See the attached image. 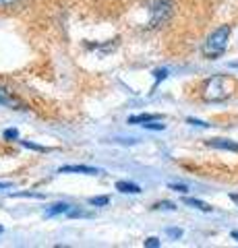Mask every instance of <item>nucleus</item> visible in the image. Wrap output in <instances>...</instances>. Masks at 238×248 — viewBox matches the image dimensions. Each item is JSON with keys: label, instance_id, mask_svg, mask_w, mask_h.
Segmentation results:
<instances>
[{"label": "nucleus", "instance_id": "obj_3", "mask_svg": "<svg viewBox=\"0 0 238 248\" xmlns=\"http://www.w3.org/2000/svg\"><path fill=\"white\" fill-rule=\"evenodd\" d=\"M149 11H151V25L159 27L162 23H166L168 19H170V15L174 11V4L170 2V0H153Z\"/></svg>", "mask_w": 238, "mask_h": 248}, {"label": "nucleus", "instance_id": "obj_21", "mask_svg": "<svg viewBox=\"0 0 238 248\" xmlns=\"http://www.w3.org/2000/svg\"><path fill=\"white\" fill-rule=\"evenodd\" d=\"M11 182H0V190H4V188H9Z\"/></svg>", "mask_w": 238, "mask_h": 248}, {"label": "nucleus", "instance_id": "obj_6", "mask_svg": "<svg viewBox=\"0 0 238 248\" xmlns=\"http://www.w3.org/2000/svg\"><path fill=\"white\" fill-rule=\"evenodd\" d=\"M116 190L127 192V195H139V192H141V186H139V184H133V182L118 180V182H116Z\"/></svg>", "mask_w": 238, "mask_h": 248}, {"label": "nucleus", "instance_id": "obj_22", "mask_svg": "<svg viewBox=\"0 0 238 248\" xmlns=\"http://www.w3.org/2000/svg\"><path fill=\"white\" fill-rule=\"evenodd\" d=\"M230 201H232V203H236V205H238V195H230Z\"/></svg>", "mask_w": 238, "mask_h": 248}, {"label": "nucleus", "instance_id": "obj_17", "mask_svg": "<svg viewBox=\"0 0 238 248\" xmlns=\"http://www.w3.org/2000/svg\"><path fill=\"white\" fill-rule=\"evenodd\" d=\"M166 234H168V236H172V238H180V236H182V230H176V228H168V230H166Z\"/></svg>", "mask_w": 238, "mask_h": 248}, {"label": "nucleus", "instance_id": "obj_5", "mask_svg": "<svg viewBox=\"0 0 238 248\" xmlns=\"http://www.w3.org/2000/svg\"><path fill=\"white\" fill-rule=\"evenodd\" d=\"M58 172L60 174H89V176H95V174H102V170L89 168V166H63Z\"/></svg>", "mask_w": 238, "mask_h": 248}, {"label": "nucleus", "instance_id": "obj_11", "mask_svg": "<svg viewBox=\"0 0 238 248\" xmlns=\"http://www.w3.org/2000/svg\"><path fill=\"white\" fill-rule=\"evenodd\" d=\"M110 203V197H91L89 199V205H94V207H106Z\"/></svg>", "mask_w": 238, "mask_h": 248}, {"label": "nucleus", "instance_id": "obj_24", "mask_svg": "<svg viewBox=\"0 0 238 248\" xmlns=\"http://www.w3.org/2000/svg\"><path fill=\"white\" fill-rule=\"evenodd\" d=\"M0 232H2V228H0Z\"/></svg>", "mask_w": 238, "mask_h": 248}, {"label": "nucleus", "instance_id": "obj_8", "mask_svg": "<svg viewBox=\"0 0 238 248\" xmlns=\"http://www.w3.org/2000/svg\"><path fill=\"white\" fill-rule=\"evenodd\" d=\"M0 106H6V108H19L21 104H19L17 99H15L6 89L0 87Z\"/></svg>", "mask_w": 238, "mask_h": 248}, {"label": "nucleus", "instance_id": "obj_18", "mask_svg": "<svg viewBox=\"0 0 238 248\" xmlns=\"http://www.w3.org/2000/svg\"><path fill=\"white\" fill-rule=\"evenodd\" d=\"M166 77H168V71H166V68H158V71H156V81H164Z\"/></svg>", "mask_w": 238, "mask_h": 248}, {"label": "nucleus", "instance_id": "obj_15", "mask_svg": "<svg viewBox=\"0 0 238 248\" xmlns=\"http://www.w3.org/2000/svg\"><path fill=\"white\" fill-rule=\"evenodd\" d=\"M143 246H147V248H158V246H162V242H159L158 238H147L143 242Z\"/></svg>", "mask_w": 238, "mask_h": 248}, {"label": "nucleus", "instance_id": "obj_4", "mask_svg": "<svg viewBox=\"0 0 238 248\" xmlns=\"http://www.w3.org/2000/svg\"><path fill=\"white\" fill-rule=\"evenodd\" d=\"M205 145L207 147H213V149H224V151L238 153V143L236 141H230V139H209Z\"/></svg>", "mask_w": 238, "mask_h": 248}, {"label": "nucleus", "instance_id": "obj_7", "mask_svg": "<svg viewBox=\"0 0 238 248\" xmlns=\"http://www.w3.org/2000/svg\"><path fill=\"white\" fill-rule=\"evenodd\" d=\"M151 120H162V116L159 114H137V116H130L128 124H145Z\"/></svg>", "mask_w": 238, "mask_h": 248}, {"label": "nucleus", "instance_id": "obj_1", "mask_svg": "<svg viewBox=\"0 0 238 248\" xmlns=\"http://www.w3.org/2000/svg\"><path fill=\"white\" fill-rule=\"evenodd\" d=\"M236 83L234 79H230L226 75H216V77H209L205 83H203V99L205 102H224L230 95L234 93Z\"/></svg>", "mask_w": 238, "mask_h": 248}, {"label": "nucleus", "instance_id": "obj_12", "mask_svg": "<svg viewBox=\"0 0 238 248\" xmlns=\"http://www.w3.org/2000/svg\"><path fill=\"white\" fill-rule=\"evenodd\" d=\"M187 122L193 124V126H201V128H211V126H213V124L203 122V120H197V118H187Z\"/></svg>", "mask_w": 238, "mask_h": 248}, {"label": "nucleus", "instance_id": "obj_10", "mask_svg": "<svg viewBox=\"0 0 238 248\" xmlns=\"http://www.w3.org/2000/svg\"><path fill=\"white\" fill-rule=\"evenodd\" d=\"M184 205L199 209V211H205V213L211 211V205H207V203H203V201H199V199H184Z\"/></svg>", "mask_w": 238, "mask_h": 248}, {"label": "nucleus", "instance_id": "obj_23", "mask_svg": "<svg viewBox=\"0 0 238 248\" xmlns=\"http://www.w3.org/2000/svg\"><path fill=\"white\" fill-rule=\"evenodd\" d=\"M230 236H232L234 240H238V232H232V234H230Z\"/></svg>", "mask_w": 238, "mask_h": 248}, {"label": "nucleus", "instance_id": "obj_9", "mask_svg": "<svg viewBox=\"0 0 238 248\" xmlns=\"http://www.w3.org/2000/svg\"><path fill=\"white\" fill-rule=\"evenodd\" d=\"M60 213H71V205H68V203H56V205H52L48 211H46V217H54V215H60Z\"/></svg>", "mask_w": 238, "mask_h": 248}, {"label": "nucleus", "instance_id": "obj_2", "mask_svg": "<svg viewBox=\"0 0 238 248\" xmlns=\"http://www.w3.org/2000/svg\"><path fill=\"white\" fill-rule=\"evenodd\" d=\"M230 33H232V25H220L218 29H213L203 44V56L209 60L220 58L228 48Z\"/></svg>", "mask_w": 238, "mask_h": 248}, {"label": "nucleus", "instance_id": "obj_19", "mask_svg": "<svg viewBox=\"0 0 238 248\" xmlns=\"http://www.w3.org/2000/svg\"><path fill=\"white\" fill-rule=\"evenodd\" d=\"M170 188H172V190H176V192H187V190H189L184 184H170Z\"/></svg>", "mask_w": 238, "mask_h": 248}, {"label": "nucleus", "instance_id": "obj_13", "mask_svg": "<svg viewBox=\"0 0 238 248\" xmlns=\"http://www.w3.org/2000/svg\"><path fill=\"white\" fill-rule=\"evenodd\" d=\"M143 126H145V128H149V130H164V128H166V124H158V120H151V122H145Z\"/></svg>", "mask_w": 238, "mask_h": 248}, {"label": "nucleus", "instance_id": "obj_14", "mask_svg": "<svg viewBox=\"0 0 238 248\" xmlns=\"http://www.w3.org/2000/svg\"><path fill=\"white\" fill-rule=\"evenodd\" d=\"M156 209H166V211H174L176 205L170 203V201H162V203H158V205H156Z\"/></svg>", "mask_w": 238, "mask_h": 248}, {"label": "nucleus", "instance_id": "obj_16", "mask_svg": "<svg viewBox=\"0 0 238 248\" xmlns=\"http://www.w3.org/2000/svg\"><path fill=\"white\" fill-rule=\"evenodd\" d=\"M19 137V130L17 128H6L4 130V139L6 141H11V139H17Z\"/></svg>", "mask_w": 238, "mask_h": 248}, {"label": "nucleus", "instance_id": "obj_20", "mask_svg": "<svg viewBox=\"0 0 238 248\" xmlns=\"http://www.w3.org/2000/svg\"><path fill=\"white\" fill-rule=\"evenodd\" d=\"M15 0H0V9H4V6H11Z\"/></svg>", "mask_w": 238, "mask_h": 248}]
</instances>
